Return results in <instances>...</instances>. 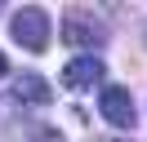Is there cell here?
Returning <instances> with one entry per match:
<instances>
[{
	"instance_id": "7a4b0ae2",
	"label": "cell",
	"mask_w": 147,
	"mask_h": 142,
	"mask_svg": "<svg viewBox=\"0 0 147 142\" xmlns=\"http://www.w3.org/2000/svg\"><path fill=\"white\" fill-rule=\"evenodd\" d=\"M107 40V27L98 22L94 13H85V9H67V18H63V44H102Z\"/></svg>"
},
{
	"instance_id": "277c9868",
	"label": "cell",
	"mask_w": 147,
	"mask_h": 142,
	"mask_svg": "<svg viewBox=\"0 0 147 142\" xmlns=\"http://www.w3.org/2000/svg\"><path fill=\"white\" fill-rule=\"evenodd\" d=\"M107 76V67H102V58H94V53H85V58H71L63 67V84L71 89V93H85L89 84H98V80Z\"/></svg>"
},
{
	"instance_id": "5b68a950",
	"label": "cell",
	"mask_w": 147,
	"mask_h": 142,
	"mask_svg": "<svg viewBox=\"0 0 147 142\" xmlns=\"http://www.w3.org/2000/svg\"><path fill=\"white\" fill-rule=\"evenodd\" d=\"M49 98H54V89H49L45 76H36V71L18 76V84H13V102H22V107H45Z\"/></svg>"
},
{
	"instance_id": "52a82bcc",
	"label": "cell",
	"mask_w": 147,
	"mask_h": 142,
	"mask_svg": "<svg viewBox=\"0 0 147 142\" xmlns=\"http://www.w3.org/2000/svg\"><path fill=\"white\" fill-rule=\"evenodd\" d=\"M5 71H9V62H5V53H0V76H5Z\"/></svg>"
},
{
	"instance_id": "3957f363",
	"label": "cell",
	"mask_w": 147,
	"mask_h": 142,
	"mask_svg": "<svg viewBox=\"0 0 147 142\" xmlns=\"http://www.w3.org/2000/svg\"><path fill=\"white\" fill-rule=\"evenodd\" d=\"M98 111H102V120L116 124V129H134V120H138V115H134V98H129V89H116V84L102 89Z\"/></svg>"
},
{
	"instance_id": "8992f818",
	"label": "cell",
	"mask_w": 147,
	"mask_h": 142,
	"mask_svg": "<svg viewBox=\"0 0 147 142\" xmlns=\"http://www.w3.org/2000/svg\"><path fill=\"white\" fill-rule=\"evenodd\" d=\"M31 142H63V133H58V129H40Z\"/></svg>"
},
{
	"instance_id": "ba28073f",
	"label": "cell",
	"mask_w": 147,
	"mask_h": 142,
	"mask_svg": "<svg viewBox=\"0 0 147 142\" xmlns=\"http://www.w3.org/2000/svg\"><path fill=\"white\" fill-rule=\"evenodd\" d=\"M0 9H5V5H0Z\"/></svg>"
},
{
	"instance_id": "6da1fadb",
	"label": "cell",
	"mask_w": 147,
	"mask_h": 142,
	"mask_svg": "<svg viewBox=\"0 0 147 142\" xmlns=\"http://www.w3.org/2000/svg\"><path fill=\"white\" fill-rule=\"evenodd\" d=\"M13 40H18L22 49H31V53H45V44H49V13L40 5L18 9V13H13Z\"/></svg>"
}]
</instances>
